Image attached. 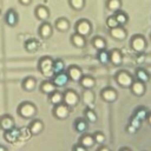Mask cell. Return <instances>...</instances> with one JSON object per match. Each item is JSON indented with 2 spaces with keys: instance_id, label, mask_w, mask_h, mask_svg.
Masks as SVG:
<instances>
[{
  "instance_id": "6da1fadb",
  "label": "cell",
  "mask_w": 151,
  "mask_h": 151,
  "mask_svg": "<svg viewBox=\"0 0 151 151\" xmlns=\"http://www.w3.org/2000/svg\"><path fill=\"white\" fill-rule=\"evenodd\" d=\"M18 114L24 118V119H33L38 112L37 106L32 103V101H22L21 104H19L18 109Z\"/></svg>"
},
{
  "instance_id": "7a4b0ae2",
  "label": "cell",
  "mask_w": 151,
  "mask_h": 151,
  "mask_svg": "<svg viewBox=\"0 0 151 151\" xmlns=\"http://www.w3.org/2000/svg\"><path fill=\"white\" fill-rule=\"evenodd\" d=\"M52 66H53V58L50 55H44L38 61V70L45 77H52L53 76Z\"/></svg>"
},
{
  "instance_id": "3957f363",
  "label": "cell",
  "mask_w": 151,
  "mask_h": 151,
  "mask_svg": "<svg viewBox=\"0 0 151 151\" xmlns=\"http://www.w3.org/2000/svg\"><path fill=\"white\" fill-rule=\"evenodd\" d=\"M63 96H64L63 103L66 104L68 107H76L80 103V96L73 88H66L63 92Z\"/></svg>"
},
{
  "instance_id": "277c9868",
  "label": "cell",
  "mask_w": 151,
  "mask_h": 151,
  "mask_svg": "<svg viewBox=\"0 0 151 151\" xmlns=\"http://www.w3.org/2000/svg\"><path fill=\"white\" fill-rule=\"evenodd\" d=\"M114 79H116V83L123 88H130L131 84L133 83V77L130 74V72H127L125 70L117 72Z\"/></svg>"
},
{
  "instance_id": "5b68a950",
  "label": "cell",
  "mask_w": 151,
  "mask_h": 151,
  "mask_svg": "<svg viewBox=\"0 0 151 151\" xmlns=\"http://www.w3.org/2000/svg\"><path fill=\"white\" fill-rule=\"evenodd\" d=\"M74 32L84 37H88L92 33V24L87 19H79L74 24Z\"/></svg>"
},
{
  "instance_id": "8992f818",
  "label": "cell",
  "mask_w": 151,
  "mask_h": 151,
  "mask_svg": "<svg viewBox=\"0 0 151 151\" xmlns=\"http://www.w3.org/2000/svg\"><path fill=\"white\" fill-rule=\"evenodd\" d=\"M130 46L136 53H142L145 51V48L147 46V41H146L145 37H143L140 34H136L132 37V39L130 41Z\"/></svg>"
},
{
  "instance_id": "52a82bcc",
  "label": "cell",
  "mask_w": 151,
  "mask_h": 151,
  "mask_svg": "<svg viewBox=\"0 0 151 151\" xmlns=\"http://www.w3.org/2000/svg\"><path fill=\"white\" fill-rule=\"evenodd\" d=\"M71 107H68L66 104L61 103V104H58V105H53V109H52V114L55 119L58 120H65L68 118L70 116V110Z\"/></svg>"
},
{
  "instance_id": "ba28073f",
  "label": "cell",
  "mask_w": 151,
  "mask_h": 151,
  "mask_svg": "<svg viewBox=\"0 0 151 151\" xmlns=\"http://www.w3.org/2000/svg\"><path fill=\"white\" fill-rule=\"evenodd\" d=\"M38 34H39V37L41 39H45V40H47V39H50L52 37V34H53V26L48 22V20L41 22V25L38 28Z\"/></svg>"
},
{
  "instance_id": "9c48e42d",
  "label": "cell",
  "mask_w": 151,
  "mask_h": 151,
  "mask_svg": "<svg viewBox=\"0 0 151 151\" xmlns=\"http://www.w3.org/2000/svg\"><path fill=\"white\" fill-rule=\"evenodd\" d=\"M68 77H70V80L74 81V83H79V80L81 79V77L84 76L83 73V70L78 66V65H70L66 70Z\"/></svg>"
},
{
  "instance_id": "30bf717a",
  "label": "cell",
  "mask_w": 151,
  "mask_h": 151,
  "mask_svg": "<svg viewBox=\"0 0 151 151\" xmlns=\"http://www.w3.org/2000/svg\"><path fill=\"white\" fill-rule=\"evenodd\" d=\"M100 98L106 103H113L118 98V93L112 87H105L100 91Z\"/></svg>"
},
{
  "instance_id": "8fae6325",
  "label": "cell",
  "mask_w": 151,
  "mask_h": 151,
  "mask_svg": "<svg viewBox=\"0 0 151 151\" xmlns=\"http://www.w3.org/2000/svg\"><path fill=\"white\" fill-rule=\"evenodd\" d=\"M52 81L53 84L58 87H65L68 83H70V77L67 74V72H61V73H58V74H53L52 76Z\"/></svg>"
},
{
  "instance_id": "7c38bea8",
  "label": "cell",
  "mask_w": 151,
  "mask_h": 151,
  "mask_svg": "<svg viewBox=\"0 0 151 151\" xmlns=\"http://www.w3.org/2000/svg\"><path fill=\"white\" fill-rule=\"evenodd\" d=\"M83 103L85 104L86 107H91L93 109L94 107V101H96V96H94V92L92 91V88H88V90H85L83 91V94H81V98Z\"/></svg>"
},
{
  "instance_id": "4fadbf2b",
  "label": "cell",
  "mask_w": 151,
  "mask_h": 151,
  "mask_svg": "<svg viewBox=\"0 0 151 151\" xmlns=\"http://www.w3.org/2000/svg\"><path fill=\"white\" fill-rule=\"evenodd\" d=\"M110 35H111L113 39H116V40L122 41V40H125V39H126V37H127V31L124 28V26L118 25V26H116V27H113V28H110Z\"/></svg>"
},
{
  "instance_id": "5bb4252c",
  "label": "cell",
  "mask_w": 151,
  "mask_h": 151,
  "mask_svg": "<svg viewBox=\"0 0 151 151\" xmlns=\"http://www.w3.org/2000/svg\"><path fill=\"white\" fill-rule=\"evenodd\" d=\"M15 127V120L11 114H4L0 117V129L2 131H7Z\"/></svg>"
},
{
  "instance_id": "9a60e30c",
  "label": "cell",
  "mask_w": 151,
  "mask_h": 151,
  "mask_svg": "<svg viewBox=\"0 0 151 151\" xmlns=\"http://www.w3.org/2000/svg\"><path fill=\"white\" fill-rule=\"evenodd\" d=\"M34 15L40 21H47L50 18V9L44 5H38L34 8Z\"/></svg>"
},
{
  "instance_id": "2e32d148",
  "label": "cell",
  "mask_w": 151,
  "mask_h": 151,
  "mask_svg": "<svg viewBox=\"0 0 151 151\" xmlns=\"http://www.w3.org/2000/svg\"><path fill=\"white\" fill-rule=\"evenodd\" d=\"M18 21H19V15H18L17 11L13 9V8H9L6 12V14H5V22H6V25L9 26V27H14V26H17Z\"/></svg>"
},
{
  "instance_id": "e0dca14e",
  "label": "cell",
  "mask_w": 151,
  "mask_h": 151,
  "mask_svg": "<svg viewBox=\"0 0 151 151\" xmlns=\"http://www.w3.org/2000/svg\"><path fill=\"white\" fill-rule=\"evenodd\" d=\"M130 90H131L132 94H134V96H137V97H142V96L145 93V91H146V86H145V83H143V81L136 79V80H133V83L131 84Z\"/></svg>"
},
{
  "instance_id": "ac0fdd59",
  "label": "cell",
  "mask_w": 151,
  "mask_h": 151,
  "mask_svg": "<svg viewBox=\"0 0 151 151\" xmlns=\"http://www.w3.org/2000/svg\"><path fill=\"white\" fill-rule=\"evenodd\" d=\"M44 123L41 119H33L31 123H29V132L32 136H37V134H40L42 131H44Z\"/></svg>"
},
{
  "instance_id": "d6986e66",
  "label": "cell",
  "mask_w": 151,
  "mask_h": 151,
  "mask_svg": "<svg viewBox=\"0 0 151 151\" xmlns=\"http://www.w3.org/2000/svg\"><path fill=\"white\" fill-rule=\"evenodd\" d=\"M109 55H110V63L114 66H119L122 65L123 63V53L118 48H113L109 52Z\"/></svg>"
},
{
  "instance_id": "ffe728a7",
  "label": "cell",
  "mask_w": 151,
  "mask_h": 151,
  "mask_svg": "<svg viewBox=\"0 0 151 151\" xmlns=\"http://www.w3.org/2000/svg\"><path fill=\"white\" fill-rule=\"evenodd\" d=\"M70 39H71V44L77 48H84L86 46V37H84V35H81L79 33L74 32L70 37Z\"/></svg>"
},
{
  "instance_id": "44dd1931",
  "label": "cell",
  "mask_w": 151,
  "mask_h": 151,
  "mask_svg": "<svg viewBox=\"0 0 151 151\" xmlns=\"http://www.w3.org/2000/svg\"><path fill=\"white\" fill-rule=\"evenodd\" d=\"M88 122L85 118H77L73 122V129L78 132V133H85L88 130Z\"/></svg>"
},
{
  "instance_id": "7402d4cb",
  "label": "cell",
  "mask_w": 151,
  "mask_h": 151,
  "mask_svg": "<svg viewBox=\"0 0 151 151\" xmlns=\"http://www.w3.org/2000/svg\"><path fill=\"white\" fill-rule=\"evenodd\" d=\"M80 85V87L84 90H88V88H93L96 86V79L92 77V76H88V74H84L81 77V79L79 80L78 83Z\"/></svg>"
},
{
  "instance_id": "603a6c76",
  "label": "cell",
  "mask_w": 151,
  "mask_h": 151,
  "mask_svg": "<svg viewBox=\"0 0 151 151\" xmlns=\"http://www.w3.org/2000/svg\"><path fill=\"white\" fill-rule=\"evenodd\" d=\"M21 87L25 92H32L37 87V79L34 77H26L21 81Z\"/></svg>"
},
{
  "instance_id": "cb8c5ba5",
  "label": "cell",
  "mask_w": 151,
  "mask_h": 151,
  "mask_svg": "<svg viewBox=\"0 0 151 151\" xmlns=\"http://www.w3.org/2000/svg\"><path fill=\"white\" fill-rule=\"evenodd\" d=\"M55 90H57V86L53 84L52 80H42L39 85V91L46 96H48L50 93H52Z\"/></svg>"
},
{
  "instance_id": "d4e9b609",
  "label": "cell",
  "mask_w": 151,
  "mask_h": 151,
  "mask_svg": "<svg viewBox=\"0 0 151 151\" xmlns=\"http://www.w3.org/2000/svg\"><path fill=\"white\" fill-rule=\"evenodd\" d=\"M54 27L57 28V31L59 32H67L71 27V24H70V20L67 18H58L55 21H54Z\"/></svg>"
},
{
  "instance_id": "484cf974",
  "label": "cell",
  "mask_w": 151,
  "mask_h": 151,
  "mask_svg": "<svg viewBox=\"0 0 151 151\" xmlns=\"http://www.w3.org/2000/svg\"><path fill=\"white\" fill-rule=\"evenodd\" d=\"M19 137H20V131L17 130L15 127L7 130V131H4V139L9 142V143H15Z\"/></svg>"
},
{
  "instance_id": "4316f807",
  "label": "cell",
  "mask_w": 151,
  "mask_h": 151,
  "mask_svg": "<svg viewBox=\"0 0 151 151\" xmlns=\"http://www.w3.org/2000/svg\"><path fill=\"white\" fill-rule=\"evenodd\" d=\"M24 47L26 50V52L28 53H34L39 50V41L35 39V38H29L25 41L24 44Z\"/></svg>"
},
{
  "instance_id": "83f0119b",
  "label": "cell",
  "mask_w": 151,
  "mask_h": 151,
  "mask_svg": "<svg viewBox=\"0 0 151 151\" xmlns=\"http://www.w3.org/2000/svg\"><path fill=\"white\" fill-rule=\"evenodd\" d=\"M79 143L81 145H84L86 149H91L93 147L94 145V138H93V134H90V133H81V137L79 138Z\"/></svg>"
},
{
  "instance_id": "f1b7e54d",
  "label": "cell",
  "mask_w": 151,
  "mask_h": 151,
  "mask_svg": "<svg viewBox=\"0 0 151 151\" xmlns=\"http://www.w3.org/2000/svg\"><path fill=\"white\" fill-rule=\"evenodd\" d=\"M48 101L52 104V105H58V104H61L63 100H64V96H63V92L55 90L53 91L52 93H50L48 96Z\"/></svg>"
},
{
  "instance_id": "f546056e",
  "label": "cell",
  "mask_w": 151,
  "mask_h": 151,
  "mask_svg": "<svg viewBox=\"0 0 151 151\" xmlns=\"http://www.w3.org/2000/svg\"><path fill=\"white\" fill-rule=\"evenodd\" d=\"M66 70V65H65V61L63 59H53V66H52V71H53V74H58V73H61V72H65Z\"/></svg>"
},
{
  "instance_id": "4dcf8cb0",
  "label": "cell",
  "mask_w": 151,
  "mask_h": 151,
  "mask_svg": "<svg viewBox=\"0 0 151 151\" xmlns=\"http://www.w3.org/2000/svg\"><path fill=\"white\" fill-rule=\"evenodd\" d=\"M84 118H85L90 124H94V123H97V120H98L97 113H96L94 110L91 109V107H85V109H84Z\"/></svg>"
},
{
  "instance_id": "1f68e13d",
  "label": "cell",
  "mask_w": 151,
  "mask_h": 151,
  "mask_svg": "<svg viewBox=\"0 0 151 151\" xmlns=\"http://www.w3.org/2000/svg\"><path fill=\"white\" fill-rule=\"evenodd\" d=\"M92 46L97 50V51H100V50H105L106 48V40L103 38V37H94L92 39Z\"/></svg>"
},
{
  "instance_id": "d6a6232c",
  "label": "cell",
  "mask_w": 151,
  "mask_h": 151,
  "mask_svg": "<svg viewBox=\"0 0 151 151\" xmlns=\"http://www.w3.org/2000/svg\"><path fill=\"white\" fill-rule=\"evenodd\" d=\"M122 0H107L106 1V8L113 13H116L117 11H120L122 9Z\"/></svg>"
},
{
  "instance_id": "836d02e7",
  "label": "cell",
  "mask_w": 151,
  "mask_h": 151,
  "mask_svg": "<svg viewBox=\"0 0 151 151\" xmlns=\"http://www.w3.org/2000/svg\"><path fill=\"white\" fill-rule=\"evenodd\" d=\"M136 78H137V80H140V81H143V83L146 84L150 80V74L144 68L139 67V68L136 70Z\"/></svg>"
},
{
  "instance_id": "e575fe53",
  "label": "cell",
  "mask_w": 151,
  "mask_h": 151,
  "mask_svg": "<svg viewBox=\"0 0 151 151\" xmlns=\"http://www.w3.org/2000/svg\"><path fill=\"white\" fill-rule=\"evenodd\" d=\"M114 17H116V19H117V21H118V25H120V26H125V25L127 24V21H129L127 14H126L125 12H123L122 9H120V11H117V12L114 13Z\"/></svg>"
},
{
  "instance_id": "d590c367",
  "label": "cell",
  "mask_w": 151,
  "mask_h": 151,
  "mask_svg": "<svg viewBox=\"0 0 151 151\" xmlns=\"http://www.w3.org/2000/svg\"><path fill=\"white\" fill-rule=\"evenodd\" d=\"M97 59L100 64L103 65H106L107 63H110V55H109V52L105 50H100L98 51V54H97Z\"/></svg>"
},
{
  "instance_id": "8d00e7d4",
  "label": "cell",
  "mask_w": 151,
  "mask_h": 151,
  "mask_svg": "<svg viewBox=\"0 0 151 151\" xmlns=\"http://www.w3.org/2000/svg\"><path fill=\"white\" fill-rule=\"evenodd\" d=\"M68 5L73 11H81L84 9L86 1L85 0H68Z\"/></svg>"
},
{
  "instance_id": "74e56055",
  "label": "cell",
  "mask_w": 151,
  "mask_h": 151,
  "mask_svg": "<svg viewBox=\"0 0 151 151\" xmlns=\"http://www.w3.org/2000/svg\"><path fill=\"white\" fill-rule=\"evenodd\" d=\"M147 114H149V113H147L146 109H144V107H138V109L136 110V112H134V116H136L137 118H139L142 122L147 118Z\"/></svg>"
},
{
  "instance_id": "f35d334b",
  "label": "cell",
  "mask_w": 151,
  "mask_h": 151,
  "mask_svg": "<svg viewBox=\"0 0 151 151\" xmlns=\"http://www.w3.org/2000/svg\"><path fill=\"white\" fill-rule=\"evenodd\" d=\"M93 138H94V142L97 144H104L105 140H106V137L101 131H96L93 133Z\"/></svg>"
},
{
  "instance_id": "ab89813d",
  "label": "cell",
  "mask_w": 151,
  "mask_h": 151,
  "mask_svg": "<svg viewBox=\"0 0 151 151\" xmlns=\"http://www.w3.org/2000/svg\"><path fill=\"white\" fill-rule=\"evenodd\" d=\"M106 26H107L109 28H113V27L118 26V21H117V19H116L114 14L107 17V19H106Z\"/></svg>"
},
{
  "instance_id": "60d3db41",
  "label": "cell",
  "mask_w": 151,
  "mask_h": 151,
  "mask_svg": "<svg viewBox=\"0 0 151 151\" xmlns=\"http://www.w3.org/2000/svg\"><path fill=\"white\" fill-rule=\"evenodd\" d=\"M129 124H130V125H132L133 127H136V129L138 130V129L142 126V120H140L139 118H137V117L133 114V117L130 119V123H129Z\"/></svg>"
},
{
  "instance_id": "b9f144b4",
  "label": "cell",
  "mask_w": 151,
  "mask_h": 151,
  "mask_svg": "<svg viewBox=\"0 0 151 151\" xmlns=\"http://www.w3.org/2000/svg\"><path fill=\"white\" fill-rule=\"evenodd\" d=\"M145 59H146V57H145L144 52L138 53V55H137V58H136V63H137V64H144Z\"/></svg>"
},
{
  "instance_id": "7bdbcfd3",
  "label": "cell",
  "mask_w": 151,
  "mask_h": 151,
  "mask_svg": "<svg viewBox=\"0 0 151 151\" xmlns=\"http://www.w3.org/2000/svg\"><path fill=\"white\" fill-rule=\"evenodd\" d=\"M72 150L73 151H86L87 149L84 146V145H81L80 143H78V144H76V145H73V147H72Z\"/></svg>"
},
{
  "instance_id": "ee69618b",
  "label": "cell",
  "mask_w": 151,
  "mask_h": 151,
  "mask_svg": "<svg viewBox=\"0 0 151 151\" xmlns=\"http://www.w3.org/2000/svg\"><path fill=\"white\" fill-rule=\"evenodd\" d=\"M126 131H127L129 133H131V134H132V133H134V132L137 131V129H136V127H133L132 125H130V124H129V125L126 126Z\"/></svg>"
},
{
  "instance_id": "f6af8a7d",
  "label": "cell",
  "mask_w": 151,
  "mask_h": 151,
  "mask_svg": "<svg viewBox=\"0 0 151 151\" xmlns=\"http://www.w3.org/2000/svg\"><path fill=\"white\" fill-rule=\"evenodd\" d=\"M19 1V4H21L22 6H28V5H31V2H32V0H18Z\"/></svg>"
},
{
  "instance_id": "bcb514c9",
  "label": "cell",
  "mask_w": 151,
  "mask_h": 151,
  "mask_svg": "<svg viewBox=\"0 0 151 151\" xmlns=\"http://www.w3.org/2000/svg\"><path fill=\"white\" fill-rule=\"evenodd\" d=\"M8 150V147L7 146H5V145H1L0 144V151H7Z\"/></svg>"
},
{
  "instance_id": "7dc6e473",
  "label": "cell",
  "mask_w": 151,
  "mask_h": 151,
  "mask_svg": "<svg viewBox=\"0 0 151 151\" xmlns=\"http://www.w3.org/2000/svg\"><path fill=\"white\" fill-rule=\"evenodd\" d=\"M98 150H99V151H109V147H106V146H100Z\"/></svg>"
},
{
  "instance_id": "c3c4849f",
  "label": "cell",
  "mask_w": 151,
  "mask_h": 151,
  "mask_svg": "<svg viewBox=\"0 0 151 151\" xmlns=\"http://www.w3.org/2000/svg\"><path fill=\"white\" fill-rule=\"evenodd\" d=\"M146 119H147V123H149V124H150V126H151V113H149V114H147V118H146Z\"/></svg>"
},
{
  "instance_id": "681fc988",
  "label": "cell",
  "mask_w": 151,
  "mask_h": 151,
  "mask_svg": "<svg viewBox=\"0 0 151 151\" xmlns=\"http://www.w3.org/2000/svg\"><path fill=\"white\" fill-rule=\"evenodd\" d=\"M0 14H1V9H0Z\"/></svg>"
}]
</instances>
